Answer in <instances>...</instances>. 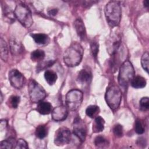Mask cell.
<instances>
[{
  "mask_svg": "<svg viewBox=\"0 0 149 149\" xmlns=\"http://www.w3.org/2000/svg\"><path fill=\"white\" fill-rule=\"evenodd\" d=\"M84 50L82 46L77 42H74L65 50L63 54V61L69 67L76 66L82 60Z\"/></svg>",
  "mask_w": 149,
  "mask_h": 149,
  "instance_id": "6da1fadb",
  "label": "cell"
},
{
  "mask_svg": "<svg viewBox=\"0 0 149 149\" xmlns=\"http://www.w3.org/2000/svg\"><path fill=\"white\" fill-rule=\"evenodd\" d=\"M104 13L109 26L115 27L119 25L122 16V8L119 1H111L108 2L105 6Z\"/></svg>",
  "mask_w": 149,
  "mask_h": 149,
  "instance_id": "7a4b0ae2",
  "label": "cell"
},
{
  "mask_svg": "<svg viewBox=\"0 0 149 149\" xmlns=\"http://www.w3.org/2000/svg\"><path fill=\"white\" fill-rule=\"evenodd\" d=\"M134 74L135 72L132 63L129 61L123 62L120 66L118 74L119 85L123 88L127 87L134 77Z\"/></svg>",
  "mask_w": 149,
  "mask_h": 149,
  "instance_id": "3957f363",
  "label": "cell"
},
{
  "mask_svg": "<svg viewBox=\"0 0 149 149\" xmlns=\"http://www.w3.org/2000/svg\"><path fill=\"white\" fill-rule=\"evenodd\" d=\"M122 94L119 86L115 84L109 86L105 93V99L108 107L112 110L117 109L122 100Z\"/></svg>",
  "mask_w": 149,
  "mask_h": 149,
  "instance_id": "277c9868",
  "label": "cell"
},
{
  "mask_svg": "<svg viewBox=\"0 0 149 149\" xmlns=\"http://www.w3.org/2000/svg\"><path fill=\"white\" fill-rule=\"evenodd\" d=\"M15 17L25 27H30L33 23L31 12L29 7L23 3L16 5L14 10Z\"/></svg>",
  "mask_w": 149,
  "mask_h": 149,
  "instance_id": "5b68a950",
  "label": "cell"
},
{
  "mask_svg": "<svg viewBox=\"0 0 149 149\" xmlns=\"http://www.w3.org/2000/svg\"><path fill=\"white\" fill-rule=\"evenodd\" d=\"M27 87L30 99L32 102L38 103L42 101L46 97L47 94L45 90L35 80L30 79Z\"/></svg>",
  "mask_w": 149,
  "mask_h": 149,
  "instance_id": "8992f818",
  "label": "cell"
},
{
  "mask_svg": "<svg viewBox=\"0 0 149 149\" xmlns=\"http://www.w3.org/2000/svg\"><path fill=\"white\" fill-rule=\"evenodd\" d=\"M83 93L78 89L70 90L66 95V105L69 110L76 111L81 105L83 101Z\"/></svg>",
  "mask_w": 149,
  "mask_h": 149,
  "instance_id": "52a82bcc",
  "label": "cell"
},
{
  "mask_svg": "<svg viewBox=\"0 0 149 149\" xmlns=\"http://www.w3.org/2000/svg\"><path fill=\"white\" fill-rule=\"evenodd\" d=\"M121 45V36L118 32L111 33L106 41L107 50L111 56L118 53Z\"/></svg>",
  "mask_w": 149,
  "mask_h": 149,
  "instance_id": "ba28073f",
  "label": "cell"
},
{
  "mask_svg": "<svg viewBox=\"0 0 149 149\" xmlns=\"http://www.w3.org/2000/svg\"><path fill=\"white\" fill-rule=\"evenodd\" d=\"M71 139V132L66 127L59 128L55 133L54 143L58 146H63L69 143Z\"/></svg>",
  "mask_w": 149,
  "mask_h": 149,
  "instance_id": "9c48e42d",
  "label": "cell"
},
{
  "mask_svg": "<svg viewBox=\"0 0 149 149\" xmlns=\"http://www.w3.org/2000/svg\"><path fill=\"white\" fill-rule=\"evenodd\" d=\"M9 81L12 87L17 89H20L26 83V79L22 73L18 70L13 69L8 73Z\"/></svg>",
  "mask_w": 149,
  "mask_h": 149,
  "instance_id": "30bf717a",
  "label": "cell"
},
{
  "mask_svg": "<svg viewBox=\"0 0 149 149\" xmlns=\"http://www.w3.org/2000/svg\"><path fill=\"white\" fill-rule=\"evenodd\" d=\"M73 133L81 141H84L86 136V128L82 120L77 117L74 119Z\"/></svg>",
  "mask_w": 149,
  "mask_h": 149,
  "instance_id": "8fae6325",
  "label": "cell"
},
{
  "mask_svg": "<svg viewBox=\"0 0 149 149\" xmlns=\"http://www.w3.org/2000/svg\"><path fill=\"white\" fill-rule=\"evenodd\" d=\"M51 115L52 119L55 121L59 122L64 120L68 116V108L66 105H59L52 109Z\"/></svg>",
  "mask_w": 149,
  "mask_h": 149,
  "instance_id": "7c38bea8",
  "label": "cell"
},
{
  "mask_svg": "<svg viewBox=\"0 0 149 149\" xmlns=\"http://www.w3.org/2000/svg\"><path fill=\"white\" fill-rule=\"evenodd\" d=\"M10 52L13 56H17L21 55L24 50L23 45L15 38H12L9 40Z\"/></svg>",
  "mask_w": 149,
  "mask_h": 149,
  "instance_id": "4fadbf2b",
  "label": "cell"
},
{
  "mask_svg": "<svg viewBox=\"0 0 149 149\" xmlns=\"http://www.w3.org/2000/svg\"><path fill=\"white\" fill-rule=\"evenodd\" d=\"M92 79V74L88 69H81L78 73L77 81L81 84H87L90 83Z\"/></svg>",
  "mask_w": 149,
  "mask_h": 149,
  "instance_id": "5bb4252c",
  "label": "cell"
},
{
  "mask_svg": "<svg viewBox=\"0 0 149 149\" xmlns=\"http://www.w3.org/2000/svg\"><path fill=\"white\" fill-rule=\"evenodd\" d=\"M74 27L81 40H84L86 37V29L83 20L80 18H77L74 22Z\"/></svg>",
  "mask_w": 149,
  "mask_h": 149,
  "instance_id": "9a60e30c",
  "label": "cell"
},
{
  "mask_svg": "<svg viewBox=\"0 0 149 149\" xmlns=\"http://www.w3.org/2000/svg\"><path fill=\"white\" fill-rule=\"evenodd\" d=\"M36 109L42 115H48L52 112V105L49 102L43 101L42 100L38 102Z\"/></svg>",
  "mask_w": 149,
  "mask_h": 149,
  "instance_id": "2e32d148",
  "label": "cell"
},
{
  "mask_svg": "<svg viewBox=\"0 0 149 149\" xmlns=\"http://www.w3.org/2000/svg\"><path fill=\"white\" fill-rule=\"evenodd\" d=\"M104 119L100 116H96L93 124V132L94 133H99L103 131L104 129Z\"/></svg>",
  "mask_w": 149,
  "mask_h": 149,
  "instance_id": "e0dca14e",
  "label": "cell"
},
{
  "mask_svg": "<svg viewBox=\"0 0 149 149\" xmlns=\"http://www.w3.org/2000/svg\"><path fill=\"white\" fill-rule=\"evenodd\" d=\"M36 43L38 44H46L49 42V37L43 33H35L30 34Z\"/></svg>",
  "mask_w": 149,
  "mask_h": 149,
  "instance_id": "ac0fdd59",
  "label": "cell"
},
{
  "mask_svg": "<svg viewBox=\"0 0 149 149\" xmlns=\"http://www.w3.org/2000/svg\"><path fill=\"white\" fill-rule=\"evenodd\" d=\"M130 84L135 88H142L146 86V80L141 76H136L133 78Z\"/></svg>",
  "mask_w": 149,
  "mask_h": 149,
  "instance_id": "d6986e66",
  "label": "cell"
},
{
  "mask_svg": "<svg viewBox=\"0 0 149 149\" xmlns=\"http://www.w3.org/2000/svg\"><path fill=\"white\" fill-rule=\"evenodd\" d=\"M16 141L15 139L12 137H8V139L2 140L0 143V148H6V149H12L15 148L16 145Z\"/></svg>",
  "mask_w": 149,
  "mask_h": 149,
  "instance_id": "ffe728a7",
  "label": "cell"
},
{
  "mask_svg": "<svg viewBox=\"0 0 149 149\" xmlns=\"http://www.w3.org/2000/svg\"><path fill=\"white\" fill-rule=\"evenodd\" d=\"M1 58L3 61H6L8 58V49L5 41L1 37L0 40Z\"/></svg>",
  "mask_w": 149,
  "mask_h": 149,
  "instance_id": "44dd1931",
  "label": "cell"
},
{
  "mask_svg": "<svg viewBox=\"0 0 149 149\" xmlns=\"http://www.w3.org/2000/svg\"><path fill=\"white\" fill-rule=\"evenodd\" d=\"M44 77L49 85H53L57 80V74L52 70H47L45 72Z\"/></svg>",
  "mask_w": 149,
  "mask_h": 149,
  "instance_id": "7402d4cb",
  "label": "cell"
},
{
  "mask_svg": "<svg viewBox=\"0 0 149 149\" xmlns=\"http://www.w3.org/2000/svg\"><path fill=\"white\" fill-rule=\"evenodd\" d=\"M30 57L33 62H37L39 63L44 59L45 57V52L43 50L41 49H36L31 53Z\"/></svg>",
  "mask_w": 149,
  "mask_h": 149,
  "instance_id": "603a6c76",
  "label": "cell"
},
{
  "mask_svg": "<svg viewBox=\"0 0 149 149\" xmlns=\"http://www.w3.org/2000/svg\"><path fill=\"white\" fill-rule=\"evenodd\" d=\"M99 112H100L99 107L95 105H89L88 107H87V108L86 109V115L91 118H93L97 116V115Z\"/></svg>",
  "mask_w": 149,
  "mask_h": 149,
  "instance_id": "cb8c5ba5",
  "label": "cell"
},
{
  "mask_svg": "<svg viewBox=\"0 0 149 149\" xmlns=\"http://www.w3.org/2000/svg\"><path fill=\"white\" fill-rule=\"evenodd\" d=\"M94 144L98 148L107 147L109 145V142L104 137L102 136H98L94 139Z\"/></svg>",
  "mask_w": 149,
  "mask_h": 149,
  "instance_id": "d4e9b609",
  "label": "cell"
},
{
  "mask_svg": "<svg viewBox=\"0 0 149 149\" xmlns=\"http://www.w3.org/2000/svg\"><path fill=\"white\" fill-rule=\"evenodd\" d=\"M37 137L42 139L45 137L47 135V128L45 125H41L37 127L35 132Z\"/></svg>",
  "mask_w": 149,
  "mask_h": 149,
  "instance_id": "484cf974",
  "label": "cell"
},
{
  "mask_svg": "<svg viewBox=\"0 0 149 149\" xmlns=\"http://www.w3.org/2000/svg\"><path fill=\"white\" fill-rule=\"evenodd\" d=\"M2 11L5 17H6L9 20H11L12 22L15 21V18L16 17L14 12H13L11 9L6 4L2 6Z\"/></svg>",
  "mask_w": 149,
  "mask_h": 149,
  "instance_id": "4316f807",
  "label": "cell"
},
{
  "mask_svg": "<svg viewBox=\"0 0 149 149\" xmlns=\"http://www.w3.org/2000/svg\"><path fill=\"white\" fill-rule=\"evenodd\" d=\"M20 97L17 95H12L9 97V98L8 100V104L9 107L12 108H16L20 102Z\"/></svg>",
  "mask_w": 149,
  "mask_h": 149,
  "instance_id": "83f0119b",
  "label": "cell"
},
{
  "mask_svg": "<svg viewBox=\"0 0 149 149\" xmlns=\"http://www.w3.org/2000/svg\"><path fill=\"white\" fill-rule=\"evenodd\" d=\"M90 48H91V51L93 56L95 60H97V54L98 53V49H99L98 42L96 40H92L90 43Z\"/></svg>",
  "mask_w": 149,
  "mask_h": 149,
  "instance_id": "f1b7e54d",
  "label": "cell"
},
{
  "mask_svg": "<svg viewBox=\"0 0 149 149\" xmlns=\"http://www.w3.org/2000/svg\"><path fill=\"white\" fill-rule=\"evenodd\" d=\"M148 56L149 55L148 52H146L143 54L141 59V66L147 73L148 72V61H149Z\"/></svg>",
  "mask_w": 149,
  "mask_h": 149,
  "instance_id": "f546056e",
  "label": "cell"
},
{
  "mask_svg": "<svg viewBox=\"0 0 149 149\" xmlns=\"http://www.w3.org/2000/svg\"><path fill=\"white\" fill-rule=\"evenodd\" d=\"M134 130H135V132L139 134H141L144 133V132H145V128H144V125L141 121V120L139 119H137L135 122Z\"/></svg>",
  "mask_w": 149,
  "mask_h": 149,
  "instance_id": "4dcf8cb0",
  "label": "cell"
},
{
  "mask_svg": "<svg viewBox=\"0 0 149 149\" xmlns=\"http://www.w3.org/2000/svg\"><path fill=\"white\" fill-rule=\"evenodd\" d=\"M140 109L141 111H146L149 109V99L147 97H143L139 102Z\"/></svg>",
  "mask_w": 149,
  "mask_h": 149,
  "instance_id": "1f68e13d",
  "label": "cell"
},
{
  "mask_svg": "<svg viewBox=\"0 0 149 149\" xmlns=\"http://www.w3.org/2000/svg\"><path fill=\"white\" fill-rule=\"evenodd\" d=\"M55 61H46V62H42V61L38 63V66H37V71H41L42 70L44 69H46L47 68L52 66V65L54 63Z\"/></svg>",
  "mask_w": 149,
  "mask_h": 149,
  "instance_id": "d6a6232c",
  "label": "cell"
},
{
  "mask_svg": "<svg viewBox=\"0 0 149 149\" xmlns=\"http://www.w3.org/2000/svg\"><path fill=\"white\" fill-rule=\"evenodd\" d=\"M113 133L117 137H120L123 136V127L120 124H116L113 127Z\"/></svg>",
  "mask_w": 149,
  "mask_h": 149,
  "instance_id": "836d02e7",
  "label": "cell"
},
{
  "mask_svg": "<svg viewBox=\"0 0 149 149\" xmlns=\"http://www.w3.org/2000/svg\"><path fill=\"white\" fill-rule=\"evenodd\" d=\"M28 144L23 139H19L16 141V145L15 148H21V149H26L27 148Z\"/></svg>",
  "mask_w": 149,
  "mask_h": 149,
  "instance_id": "e575fe53",
  "label": "cell"
},
{
  "mask_svg": "<svg viewBox=\"0 0 149 149\" xmlns=\"http://www.w3.org/2000/svg\"><path fill=\"white\" fill-rule=\"evenodd\" d=\"M8 125V122L7 120L3 119V120H1V124H0V128H1V130L2 131L3 129H5Z\"/></svg>",
  "mask_w": 149,
  "mask_h": 149,
  "instance_id": "d590c367",
  "label": "cell"
},
{
  "mask_svg": "<svg viewBox=\"0 0 149 149\" xmlns=\"http://www.w3.org/2000/svg\"><path fill=\"white\" fill-rule=\"evenodd\" d=\"M137 144L139 146H143V147H144L145 144H146V140H145L144 139H143L142 137H140L137 140Z\"/></svg>",
  "mask_w": 149,
  "mask_h": 149,
  "instance_id": "8d00e7d4",
  "label": "cell"
},
{
  "mask_svg": "<svg viewBox=\"0 0 149 149\" xmlns=\"http://www.w3.org/2000/svg\"><path fill=\"white\" fill-rule=\"evenodd\" d=\"M48 13L49 15H51V16H55L58 13V9H55V8H54V9H51L50 10H49L48 11Z\"/></svg>",
  "mask_w": 149,
  "mask_h": 149,
  "instance_id": "74e56055",
  "label": "cell"
},
{
  "mask_svg": "<svg viewBox=\"0 0 149 149\" xmlns=\"http://www.w3.org/2000/svg\"><path fill=\"white\" fill-rule=\"evenodd\" d=\"M143 3H144V6H146V8H148V1H143Z\"/></svg>",
  "mask_w": 149,
  "mask_h": 149,
  "instance_id": "f35d334b",
  "label": "cell"
},
{
  "mask_svg": "<svg viewBox=\"0 0 149 149\" xmlns=\"http://www.w3.org/2000/svg\"><path fill=\"white\" fill-rule=\"evenodd\" d=\"M1 102L2 101V93L1 94Z\"/></svg>",
  "mask_w": 149,
  "mask_h": 149,
  "instance_id": "ab89813d",
  "label": "cell"
}]
</instances>
